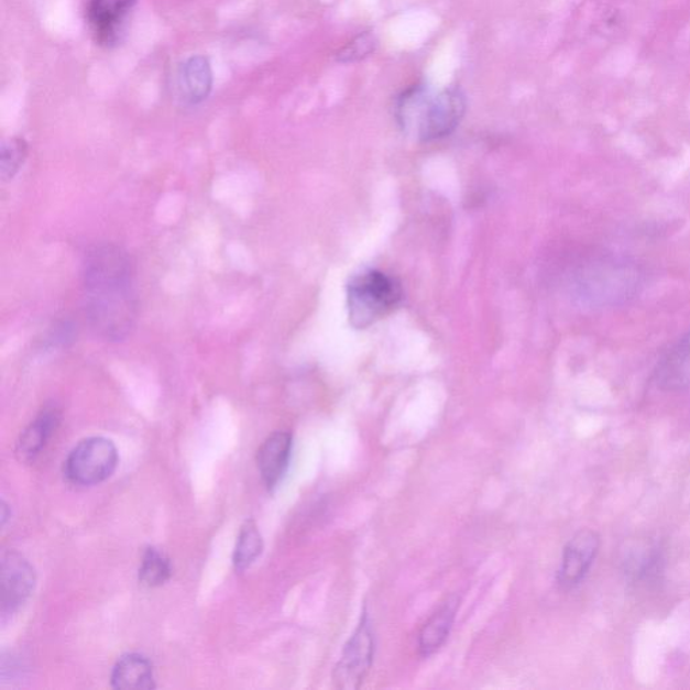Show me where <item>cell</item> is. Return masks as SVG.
Here are the masks:
<instances>
[{"label": "cell", "instance_id": "7", "mask_svg": "<svg viewBox=\"0 0 690 690\" xmlns=\"http://www.w3.org/2000/svg\"><path fill=\"white\" fill-rule=\"evenodd\" d=\"M621 563L629 585L637 590H651L664 579L666 550L658 539H635L624 546Z\"/></svg>", "mask_w": 690, "mask_h": 690}, {"label": "cell", "instance_id": "18", "mask_svg": "<svg viewBox=\"0 0 690 690\" xmlns=\"http://www.w3.org/2000/svg\"><path fill=\"white\" fill-rule=\"evenodd\" d=\"M173 569L169 558L161 550L149 548L143 555L140 568V580L149 588L165 584L171 579Z\"/></svg>", "mask_w": 690, "mask_h": 690}, {"label": "cell", "instance_id": "13", "mask_svg": "<svg viewBox=\"0 0 690 690\" xmlns=\"http://www.w3.org/2000/svg\"><path fill=\"white\" fill-rule=\"evenodd\" d=\"M213 87V70L209 59L194 56L178 72V91L186 105L197 106L208 99Z\"/></svg>", "mask_w": 690, "mask_h": 690}, {"label": "cell", "instance_id": "3", "mask_svg": "<svg viewBox=\"0 0 690 690\" xmlns=\"http://www.w3.org/2000/svg\"><path fill=\"white\" fill-rule=\"evenodd\" d=\"M398 281L385 273L371 272L359 275L348 287V309L352 326L364 329L381 320L401 303Z\"/></svg>", "mask_w": 690, "mask_h": 690}, {"label": "cell", "instance_id": "10", "mask_svg": "<svg viewBox=\"0 0 690 690\" xmlns=\"http://www.w3.org/2000/svg\"><path fill=\"white\" fill-rule=\"evenodd\" d=\"M2 616L13 615L34 590L35 573L25 557L15 551L2 558Z\"/></svg>", "mask_w": 690, "mask_h": 690}, {"label": "cell", "instance_id": "2", "mask_svg": "<svg viewBox=\"0 0 690 690\" xmlns=\"http://www.w3.org/2000/svg\"><path fill=\"white\" fill-rule=\"evenodd\" d=\"M466 96L459 88H447L437 95L413 87L402 94L397 119L402 130L419 142L442 140L451 135L463 119Z\"/></svg>", "mask_w": 690, "mask_h": 690}, {"label": "cell", "instance_id": "1", "mask_svg": "<svg viewBox=\"0 0 690 690\" xmlns=\"http://www.w3.org/2000/svg\"><path fill=\"white\" fill-rule=\"evenodd\" d=\"M83 287L95 332L110 341L128 338L138 316L135 269L130 255L116 244L94 248L84 261Z\"/></svg>", "mask_w": 690, "mask_h": 690}, {"label": "cell", "instance_id": "12", "mask_svg": "<svg viewBox=\"0 0 690 690\" xmlns=\"http://www.w3.org/2000/svg\"><path fill=\"white\" fill-rule=\"evenodd\" d=\"M292 448L293 437L287 431H275L263 442L258 453V467L269 490L277 488L285 477L292 458Z\"/></svg>", "mask_w": 690, "mask_h": 690}, {"label": "cell", "instance_id": "4", "mask_svg": "<svg viewBox=\"0 0 690 690\" xmlns=\"http://www.w3.org/2000/svg\"><path fill=\"white\" fill-rule=\"evenodd\" d=\"M119 464V453L111 440L105 437L87 438L65 461V475L72 483L96 485L112 477Z\"/></svg>", "mask_w": 690, "mask_h": 690}, {"label": "cell", "instance_id": "14", "mask_svg": "<svg viewBox=\"0 0 690 690\" xmlns=\"http://www.w3.org/2000/svg\"><path fill=\"white\" fill-rule=\"evenodd\" d=\"M459 600L449 598L419 633L418 649L423 657H429L446 644L449 633L453 627L456 614H458Z\"/></svg>", "mask_w": 690, "mask_h": 690}, {"label": "cell", "instance_id": "20", "mask_svg": "<svg viewBox=\"0 0 690 690\" xmlns=\"http://www.w3.org/2000/svg\"><path fill=\"white\" fill-rule=\"evenodd\" d=\"M376 47V41L374 35L370 33H363L353 39L350 44H347L343 50L338 54L340 63L350 64L362 62L368 58L370 54L374 53Z\"/></svg>", "mask_w": 690, "mask_h": 690}, {"label": "cell", "instance_id": "19", "mask_svg": "<svg viewBox=\"0 0 690 690\" xmlns=\"http://www.w3.org/2000/svg\"><path fill=\"white\" fill-rule=\"evenodd\" d=\"M26 157L28 143L22 138H11L3 142L2 153H0V174L4 182L17 176Z\"/></svg>", "mask_w": 690, "mask_h": 690}, {"label": "cell", "instance_id": "5", "mask_svg": "<svg viewBox=\"0 0 690 690\" xmlns=\"http://www.w3.org/2000/svg\"><path fill=\"white\" fill-rule=\"evenodd\" d=\"M585 298L599 305H612L632 298L639 287L638 270L628 263L599 261L583 278Z\"/></svg>", "mask_w": 690, "mask_h": 690}, {"label": "cell", "instance_id": "8", "mask_svg": "<svg viewBox=\"0 0 690 690\" xmlns=\"http://www.w3.org/2000/svg\"><path fill=\"white\" fill-rule=\"evenodd\" d=\"M135 6L136 0H88L86 20L96 44L118 45Z\"/></svg>", "mask_w": 690, "mask_h": 690}, {"label": "cell", "instance_id": "6", "mask_svg": "<svg viewBox=\"0 0 690 690\" xmlns=\"http://www.w3.org/2000/svg\"><path fill=\"white\" fill-rule=\"evenodd\" d=\"M375 638L368 612H363L359 626L348 639L343 654L333 670L335 687L357 690L362 687L374 661Z\"/></svg>", "mask_w": 690, "mask_h": 690}, {"label": "cell", "instance_id": "11", "mask_svg": "<svg viewBox=\"0 0 690 690\" xmlns=\"http://www.w3.org/2000/svg\"><path fill=\"white\" fill-rule=\"evenodd\" d=\"M654 382L662 392L680 393L690 390V332L677 340L659 359Z\"/></svg>", "mask_w": 690, "mask_h": 690}, {"label": "cell", "instance_id": "16", "mask_svg": "<svg viewBox=\"0 0 690 690\" xmlns=\"http://www.w3.org/2000/svg\"><path fill=\"white\" fill-rule=\"evenodd\" d=\"M59 414L56 409H46L30 424L23 431L20 442H18V454L22 460H34L45 448L46 442L57 429Z\"/></svg>", "mask_w": 690, "mask_h": 690}, {"label": "cell", "instance_id": "9", "mask_svg": "<svg viewBox=\"0 0 690 690\" xmlns=\"http://www.w3.org/2000/svg\"><path fill=\"white\" fill-rule=\"evenodd\" d=\"M602 539L596 532L583 529L574 534L563 548L557 583L563 591L578 588L590 573L599 555Z\"/></svg>", "mask_w": 690, "mask_h": 690}, {"label": "cell", "instance_id": "17", "mask_svg": "<svg viewBox=\"0 0 690 690\" xmlns=\"http://www.w3.org/2000/svg\"><path fill=\"white\" fill-rule=\"evenodd\" d=\"M263 539L253 521H248L239 533L233 563L238 571L250 568L262 555Z\"/></svg>", "mask_w": 690, "mask_h": 690}, {"label": "cell", "instance_id": "15", "mask_svg": "<svg viewBox=\"0 0 690 690\" xmlns=\"http://www.w3.org/2000/svg\"><path fill=\"white\" fill-rule=\"evenodd\" d=\"M111 683L113 689L120 690L154 689L153 665L141 654H128L113 668Z\"/></svg>", "mask_w": 690, "mask_h": 690}]
</instances>
